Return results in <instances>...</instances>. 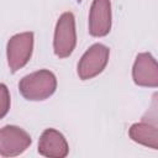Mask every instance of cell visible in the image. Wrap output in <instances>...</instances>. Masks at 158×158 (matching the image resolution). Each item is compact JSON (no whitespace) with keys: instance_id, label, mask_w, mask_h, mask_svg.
<instances>
[{"instance_id":"cell-1","label":"cell","mask_w":158,"mask_h":158,"mask_svg":"<svg viewBox=\"0 0 158 158\" xmlns=\"http://www.w3.org/2000/svg\"><path fill=\"white\" fill-rule=\"evenodd\" d=\"M57 89V78L48 69H40L25 75L19 81V91L28 101H43Z\"/></svg>"},{"instance_id":"cell-5","label":"cell","mask_w":158,"mask_h":158,"mask_svg":"<svg viewBox=\"0 0 158 158\" xmlns=\"http://www.w3.org/2000/svg\"><path fill=\"white\" fill-rule=\"evenodd\" d=\"M32 143L27 131L15 125H6L0 128V156L16 157L22 154Z\"/></svg>"},{"instance_id":"cell-7","label":"cell","mask_w":158,"mask_h":158,"mask_svg":"<svg viewBox=\"0 0 158 158\" xmlns=\"http://www.w3.org/2000/svg\"><path fill=\"white\" fill-rule=\"evenodd\" d=\"M111 1L93 0L89 11V33L93 37H105L111 31Z\"/></svg>"},{"instance_id":"cell-2","label":"cell","mask_w":158,"mask_h":158,"mask_svg":"<svg viewBox=\"0 0 158 158\" xmlns=\"http://www.w3.org/2000/svg\"><path fill=\"white\" fill-rule=\"evenodd\" d=\"M77 46L75 17L73 12H63L54 27L53 51L58 58H68Z\"/></svg>"},{"instance_id":"cell-4","label":"cell","mask_w":158,"mask_h":158,"mask_svg":"<svg viewBox=\"0 0 158 158\" xmlns=\"http://www.w3.org/2000/svg\"><path fill=\"white\" fill-rule=\"evenodd\" d=\"M110 49L102 43L91 44L81 56L77 65L78 77L81 80H89L104 72L109 63Z\"/></svg>"},{"instance_id":"cell-6","label":"cell","mask_w":158,"mask_h":158,"mask_svg":"<svg viewBox=\"0 0 158 158\" xmlns=\"http://www.w3.org/2000/svg\"><path fill=\"white\" fill-rule=\"evenodd\" d=\"M132 79L136 85L142 88L158 86V64L149 52H142L136 56L132 65Z\"/></svg>"},{"instance_id":"cell-8","label":"cell","mask_w":158,"mask_h":158,"mask_svg":"<svg viewBox=\"0 0 158 158\" xmlns=\"http://www.w3.org/2000/svg\"><path fill=\"white\" fill-rule=\"evenodd\" d=\"M38 153L48 158H65L69 154V144L56 128H46L38 139Z\"/></svg>"},{"instance_id":"cell-3","label":"cell","mask_w":158,"mask_h":158,"mask_svg":"<svg viewBox=\"0 0 158 158\" xmlns=\"http://www.w3.org/2000/svg\"><path fill=\"white\" fill-rule=\"evenodd\" d=\"M33 43L35 35L31 31L16 33L10 37L6 44V58L12 73H16L30 62L33 52Z\"/></svg>"},{"instance_id":"cell-10","label":"cell","mask_w":158,"mask_h":158,"mask_svg":"<svg viewBox=\"0 0 158 158\" xmlns=\"http://www.w3.org/2000/svg\"><path fill=\"white\" fill-rule=\"evenodd\" d=\"M10 106H11V98H10L9 88L4 83H0V120L7 115Z\"/></svg>"},{"instance_id":"cell-11","label":"cell","mask_w":158,"mask_h":158,"mask_svg":"<svg viewBox=\"0 0 158 158\" xmlns=\"http://www.w3.org/2000/svg\"><path fill=\"white\" fill-rule=\"evenodd\" d=\"M81 1H83V0H77V2H79V4H80Z\"/></svg>"},{"instance_id":"cell-9","label":"cell","mask_w":158,"mask_h":158,"mask_svg":"<svg viewBox=\"0 0 158 158\" xmlns=\"http://www.w3.org/2000/svg\"><path fill=\"white\" fill-rule=\"evenodd\" d=\"M130 138L144 147L158 149V128L157 122H151L147 120H142L141 122L133 123L128 128Z\"/></svg>"}]
</instances>
